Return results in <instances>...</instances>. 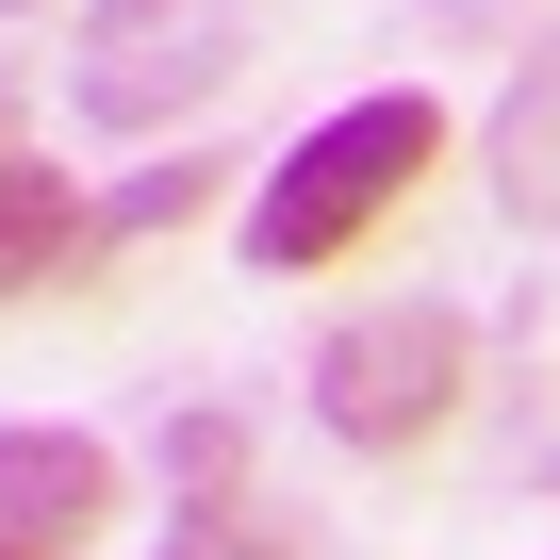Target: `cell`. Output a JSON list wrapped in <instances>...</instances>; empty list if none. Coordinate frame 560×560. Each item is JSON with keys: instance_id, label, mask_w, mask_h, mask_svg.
Masks as SVG:
<instances>
[{"instance_id": "obj_1", "label": "cell", "mask_w": 560, "mask_h": 560, "mask_svg": "<svg viewBox=\"0 0 560 560\" xmlns=\"http://www.w3.org/2000/svg\"><path fill=\"white\" fill-rule=\"evenodd\" d=\"M429 149H445V100H412V83H380V100H347V116H314L298 149L264 165V198H247V264L264 280H314V264H347L412 182H429Z\"/></svg>"}, {"instance_id": "obj_2", "label": "cell", "mask_w": 560, "mask_h": 560, "mask_svg": "<svg viewBox=\"0 0 560 560\" xmlns=\"http://www.w3.org/2000/svg\"><path fill=\"white\" fill-rule=\"evenodd\" d=\"M280 34V0H100L67 34V116L100 132H182L231 100V67Z\"/></svg>"}, {"instance_id": "obj_3", "label": "cell", "mask_w": 560, "mask_h": 560, "mask_svg": "<svg viewBox=\"0 0 560 560\" xmlns=\"http://www.w3.org/2000/svg\"><path fill=\"white\" fill-rule=\"evenodd\" d=\"M462 363H478V330L445 314V298H380V314H347L330 347H314V429L330 445H363V462H396V445H429L445 412H462Z\"/></svg>"}, {"instance_id": "obj_4", "label": "cell", "mask_w": 560, "mask_h": 560, "mask_svg": "<svg viewBox=\"0 0 560 560\" xmlns=\"http://www.w3.org/2000/svg\"><path fill=\"white\" fill-rule=\"evenodd\" d=\"M100 511H116L100 429H0V560H83Z\"/></svg>"}, {"instance_id": "obj_5", "label": "cell", "mask_w": 560, "mask_h": 560, "mask_svg": "<svg viewBox=\"0 0 560 560\" xmlns=\"http://www.w3.org/2000/svg\"><path fill=\"white\" fill-rule=\"evenodd\" d=\"M478 165H494V214L560 247V34H544V50L511 67V100H494V132H478Z\"/></svg>"}, {"instance_id": "obj_6", "label": "cell", "mask_w": 560, "mask_h": 560, "mask_svg": "<svg viewBox=\"0 0 560 560\" xmlns=\"http://www.w3.org/2000/svg\"><path fill=\"white\" fill-rule=\"evenodd\" d=\"M67 264H100V198L67 165H34V149H0V298H34Z\"/></svg>"}, {"instance_id": "obj_7", "label": "cell", "mask_w": 560, "mask_h": 560, "mask_svg": "<svg viewBox=\"0 0 560 560\" xmlns=\"http://www.w3.org/2000/svg\"><path fill=\"white\" fill-rule=\"evenodd\" d=\"M165 494H182V511H165V544H149V560H298V527H280L231 462H214V478H165Z\"/></svg>"}, {"instance_id": "obj_8", "label": "cell", "mask_w": 560, "mask_h": 560, "mask_svg": "<svg viewBox=\"0 0 560 560\" xmlns=\"http://www.w3.org/2000/svg\"><path fill=\"white\" fill-rule=\"evenodd\" d=\"M198 198H214V149H165V165H132V182L100 198V247H132V231H182Z\"/></svg>"}, {"instance_id": "obj_9", "label": "cell", "mask_w": 560, "mask_h": 560, "mask_svg": "<svg viewBox=\"0 0 560 560\" xmlns=\"http://www.w3.org/2000/svg\"><path fill=\"white\" fill-rule=\"evenodd\" d=\"M0 149H18V83H0Z\"/></svg>"}, {"instance_id": "obj_10", "label": "cell", "mask_w": 560, "mask_h": 560, "mask_svg": "<svg viewBox=\"0 0 560 560\" xmlns=\"http://www.w3.org/2000/svg\"><path fill=\"white\" fill-rule=\"evenodd\" d=\"M0 18H34V0H0Z\"/></svg>"}]
</instances>
